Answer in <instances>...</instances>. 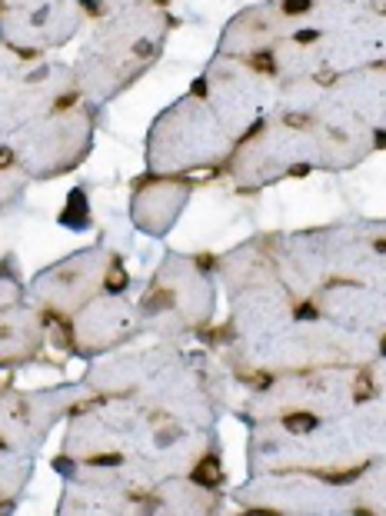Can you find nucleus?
Instances as JSON below:
<instances>
[{"mask_svg": "<svg viewBox=\"0 0 386 516\" xmlns=\"http://www.w3.org/2000/svg\"><path fill=\"white\" fill-rule=\"evenodd\" d=\"M193 480H197V483H200V486H213V483H217V480H220L217 460H213V456H207V460H203L200 466L193 469Z\"/></svg>", "mask_w": 386, "mask_h": 516, "instance_id": "f257e3e1", "label": "nucleus"}, {"mask_svg": "<svg viewBox=\"0 0 386 516\" xmlns=\"http://www.w3.org/2000/svg\"><path fill=\"white\" fill-rule=\"evenodd\" d=\"M313 416H289V420H286V426L289 429H310V426H313Z\"/></svg>", "mask_w": 386, "mask_h": 516, "instance_id": "f03ea898", "label": "nucleus"}, {"mask_svg": "<svg viewBox=\"0 0 386 516\" xmlns=\"http://www.w3.org/2000/svg\"><path fill=\"white\" fill-rule=\"evenodd\" d=\"M253 67H260V70H273V60H270V57H253Z\"/></svg>", "mask_w": 386, "mask_h": 516, "instance_id": "7ed1b4c3", "label": "nucleus"}, {"mask_svg": "<svg viewBox=\"0 0 386 516\" xmlns=\"http://www.w3.org/2000/svg\"><path fill=\"white\" fill-rule=\"evenodd\" d=\"M283 7H286L289 14H293V10H306V0H286Z\"/></svg>", "mask_w": 386, "mask_h": 516, "instance_id": "20e7f679", "label": "nucleus"}, {"mask_svg": "<svg viewBox=\"0 0 386 516\" xmlns=\"http://www.w3.org/2000/svg\"><path fill=\"white\" fill-rule=\"evenodd\" d=\"M10 163V150H0V167H7Z\"/></svg>", "mask_w": 386, "mask_h": 516, "instance_id": "39448f33", "label": "nucleus"}]
</instances>
